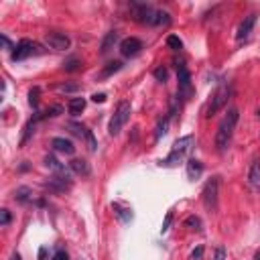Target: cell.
<instances>
[{
  "label": "cell",
  "instance_id": "obj_19",
  "mask_svg": "<svg viewBox=\"0 0 260 260\" xmlns=\"http://www.w3.org/2000/svg\"><path fill=\"white\" fill-rule=\"evenodd\" d=\"M67 106H69V114L77 116V114H81L85 110V98H71Z\"/></svg>",
  "mask_w": 260,
  "mask_h": 260
},
{
  "label": "cell",
  "instance_id": "obj_7",
  "mask_svg": "<svg viewBox=\"0 0 260 260\" xmlns=\"http://www.w3.org/2000/svg\"><path fill=\"white\" fill-rule=\"evenodd\" d=\"M217 197H219V177H211L205 183L203 193H201V199H203V205H205L207 211L217 209Z\"/></svg>",
  "mask_w": 260,
  "mask_h": 260
},
{
  "label": "cell",
  "instance_id": "obj_40",
  "mask_svg": "<svg viewBox=\"0 0 260 260\" xmlns=\"http://www.w3.org/2000/svg\"><path fill=\"white\" fill-rule=\"evenodd\" d=\"M12 260H20V256L18 254H12Z\"/></svg>",
  "mask_w": 260,
  "mask_h": 260
},
{
  "label": "cell",
  "instance_id": "obj_37",
  "mask_svg": "<svg viewBox=\"0 0 260 260\" xmlns=\"http://www.w3.org/2000/svg\"><path fill=\"white\" fill-rule=\"evenodd\" d=\"M2 43H4V49H6V51H10V49L14 51V47L10 45V41H8V37H6V35H2Z\"/></svg>",
  "mask_w": 260,
  "mask_h": 260
},
{
  "label": "cell",
  "instance_id": "obj_24",
  "mask_svg": "<svg viewBox=\"0 0 260 260\" xmlns=\"http://www.w3.org/2000/svg\"><path fill=\"white\" fill-rule=\"evenodd\" d=\"M35 124H37V120H35V118H30V120L26 122V126H24V134H22V138H20V144H24V142L28 140V136L35 132V130H32V128H35Z\"/></svg>",
  "mask_w": 260,
  "mask_h": 260
},
{
  "label": "cell",
  "instance_id": "obj_26",
  "mask_svg": "<svg viewBox=\"0 0 260 260\" xmlns=\"http://www.w3.org/2000/svg\"><path fill=\"white\" fill-rule=\"evenodd\" d=\"M185 225H189L191 230H197V232H199V230H201V219H199L197 215H189V217L185 219Z\"/></svg>",
  "mask_w": 260,
  "mask_h": 260
},
{
  "label": "cell",
  "instance_id": "obj_36",
  "mask_svg": "<svg viewBox=\"0 0 260 260\" xmlns=\"http://www.w3.org/2000/svg\"><path fill=\"white\" fill-rule=\"evenodd\" d=\"M91 100H93L95 104H98V102L102 104V102H106V93H93V95H91Z\"/></svg>",
  "mask_w": 260,
  "mask_h": 260
},
{
  "label": "cell",
  "instance_id": "obj_23",
  "mask_svg": "<svg viewBox=\"0 0 260 260\" xmlns=\"http://www.w3.org/2000/svg\"><path fill=\"white\" fill-rule=\"evenodd\" d=\"M112 209H114V211H116V215H120L124 221H130V219H132V209H124L120 203H114V205H112Z\"/></svg>",
  "mask_w": 260,
  "mask_h": 260
},
{
  "label": "cell",
  "instance_id": "obj_3",
  "mask_svg": "<svg viewBox=\"0 0 260 260\" xmlns=\"http://www.w3.org/2000/svg\"><path fill=\"white\" fill-rule=\"evenodd\" d=\"M193 144H195V138L191 134L175 140V144H173L171 152L167 154V158L160 160V167H177V165H181L189 156V152L193 150Z\"/></svg>",
  "mask_w": 260,
  "mask_h": 260
},
{
  "label": "cell",
  "instance_id": "obj_30",
  "mask_svg": "<svg viewBox=\"0 0 260 260\" xmlns=\"http://www.w3.org/2000/svg\"><path fill=\"white\" fill-rule=\"evenodd\" d=\"M51 260H69V254L65 252V250H57L55 254H53V258Z\"/></svg>",
  "mask_w": 260,
  "mask_h": 260
},
{
  "label": "cell",
  "instance_id": "obj_28",
  "mask_svg": "<svg viewBox=\"0 0 260 260\" xmlns=\"http://www.w3.org/2000/svg\"><path fill=\"white\" fill-rule=\"evenodd\" d=\"M39 93H41V89H39V87H32V89L28 91V104H30L32 108H37V106H39Z\"/></svg>",
  "mask_w": 260,
  "mask_h": 260
},
{
  "label": "cell",
  "instance_id": "obj_31",
  "mask_svg": "<svg viewBox=\"0 0 260 260\" xmlns=\"http://www.w3.org/2000/svg\"><path fill=\"white\" fill-rule=\"evenodd\" d=\"M0 215H2L0 225H8V223H10V211H8V209H2V211H0Z\"/></svg>",
  "mask_w": 260,
  "mask_h": 260
},
{
  "label": "cell",
  "instance_id": "obj_2",
  "mask_svg": "<svg viewBox=\"0 0 260 260\" xmlns=\"http://www.w3.org/2000/svg\"><path fill=\"white\" fill-rule=\"evenodd\" d=\"M238 118H240V110L238 108H230L228 114L221 118V122L217 126V132H215V148L219 152H223L230 146V140L234 136V128L238 124Z\"/></svg>",
  "mask_w": 260,
  "mask_h": 260
},
{
  "label": "cell",
  "instance_id": "obj_18",
  "mask_svg": "<svg viewBox=\"0 0 260 260\" xmlns=\"http://www.w3.org/2000/svg\"><path fill=\"white\" fill-rule=\"evenodd\" d=\"M248 181L252 187H260V160H254L248 171Z\"/></svg>",
  "mask_w": 260,
  "mask_h": 260
},
{
  "label": "cell",
  "instance_id": "obj_39",
  "mask_svg": "<svg viewBox=\"0 0 260 260\" xmlns=\"http://www.w3.org/2000/svg\"><path fill=\"white\" fill-rule=\"evenodd\" d=\"M254 260H260V250H258V252L254 254Z\"/></svg>",
  "mask_w": 260,
  "mask_h": 260
},
{
  "label": "cell",
  "instance_id": "obj_13",
  "mask_svg": "<svg viewBox=\"0 0 260 260\" xmlns=\"http://www.w3.org/2000/svg\"><path fill=\"white\" fill-rule=\"evenodd\" d=\"M45 167L49 169V171H53L55 173V177H65V179H69V171L65 169V165L63 162H59L53 154H47L45 156Z\"/></svg>",
  "mask_w": 260,
  "mask_h": 260
},
{
  "label": "cell",
  "instance_id": "obj_27",
  "mask_svg": "<svg viewBox=\"0 0 260 260\" xmlns=\"http://www.w3.org/2000/svg\"><path fill=\"white\" fill-rule=\"evenodd\" d=\"M154 77H156V81H160V83H165L167 81V77H169V71H167V67H156L154 69Z\"/></svg>",
  "mask_w": 260,
  "mask_h": 260
},
{
  "label": "cell",
  "instance_id": "obj_20",
  "mask_svg": "<svg viewBox=\"0 0 260 260\" xmlns=\"http://www.w3.org/2000/svg\"><path fill=\"white\" fill-rule=\"evenodd\" d=\"M122 69V61H110L104 69H102V73H100V77H110V75H114L116 71H120Z\"/></svg>",
  "mask_w": 260,
  "mask_h": 260
},
{
  "label": "cell",
  "instance_id": "obj_33",
  "mask_svg": "<svg viewBox=\"0 0 260 260\" xmlns=\"http://www.w3.org/2000/svg\"><path fill=\"white\" fill-rule=\"evenodd\" d=\"M213 260H225V250H223V248H215Z\"/></svg>",
  "mask_w": 260,
  "mask_h": 260
},
{
  "label": "cell",
  "instance_id": "obj_22",
  "mask_svg": "<svg viewBox=\"0 0 260 260\" xmlns=\"http://www.w3.org/2000/svg\"><path fill=\"white\" fill-rule=\"evenodd\" d=\"M28 199H30V189H28V187H18V189L14 191V201L26 203Z\"/></svg>",
  "mask_w": 260,
  "mask_h": 260
},
{
  "label": "cell",
  "instance_id": "obj_5",
  "mask_svg": "<svg viewBox=\"0 0 260 260\" xmlns=\"http://www.w3.org/2000/svg\"><path fill=\"white\" fill-rule=\"evenodd\" d=\"M130 110H132V106H130V102H126V100L116 106V110H114V114H112V118H110V124H108V132H110L112 136H118L120 130L126 126V122H128V118H130Z\"/></svg>",
  "mask_w": 260,
  "mask_h": 260
},
{
  "label": "cell",
  "instance_id": "obj_14",
  "mask_svg": "<svg viewBox=\"0 0 260 260\" xmlns=\"http://www.w3.org/2000/svg\"><path fill=\"white\" fill-rule=\"evenodd\" d=\"M69 169H71L75 175H79V177H89V173H91L89 162L83 160V158H73V160L69 162Z\"/></svg>",
  "mask_w": 260,
  "mask_h": 260
},
{
  "label": "cell",
  "instance_id": "obj_35",
  "mask_svg": "<svg viewBox=\"0 0 260 260\" xmlns=\"http://www.w3.org/2000/svg\"><path fill=\"white\" fill-rule=\"evenodd\" d=\"M201 256H203V248H201V246H199L197 250H193V252H191V260H199Z\"/></svg>",
  "mask_w": 260,
  "mask_h": 260
},
{
  "label": "cell",
  "instance_id": "obj_12",
  "mask_svg": "<svg viewBox=\"0 0 260 260\" xmlns=\"http://www.w3.org/2000/svg\"><path fill=\"white\" fill-rule=\"evenodd\" d=\"M254 24H256V14H248V16H246V18L240 22V26H238V32H236V39H238V43H242V41H246V39L250 37V32H252Z\"/></svg>",
  "mask_w": 260,
  "mask_h": 260
},
{
  "label": "cell",
  "instance_id": "obj_4",
  "mask_svg": "<svg viewBox=\"0 0 260 260\" xmlns=\"http://www.w3.org/2000/svg\"><path fill=\"white\" fill-rule=\"evenodd\" d=\"M230 95H232V85H230V83H221V85L211 93V98H209V102H207V106H205V116H207V118L215 116V114L228 104Z\"/></svg>",
  "mask_w": 260,
  "mask_h": 260
},
{
  "label": "cell",
  "instance_id": "obj_32",
  "mask_svg": "<svg viewBox=\"0 0 260 260\" xmlns=\"http://www.w3.org/2000/svg\"><path fill=\"white\" fill-rule=\"evenodd\" d=\"M171 221H173V213L169 211V213H167V217H165V221H162V228H160V232H162V234H165V232L169 230V225H171Z\"/></svg>",
  "mask_w": 260,
  "mask_h": 260
},
{
  "label": "cell",
  "instance_id": "obj_8",
  "mask_svg": "<svg viewBox=\"0 0 260 260\" xmlns=\"http://www.w3.org/2000/svg\"><path fill=\"white\" fill-rule=\"evenodd\" d=\"M45 43L55 49V51H67L69 45H71V39L65 35V32H59V30H49L45 32Z\"/></svg>",
  "mask_w": 260,
  "mask_h": 260
},
{
  "label": "cell",
  "instance_id": "obj_38",
  "mask_svg": "<svg viewBox=\"0 0 260 260\" xmlns=\"http://www.w3.org/2000/svg\"><path fill=\"white\" fill-rule=\"evenodd\" d=\"M45 252H47L45 248H41V250H39V260H45Z\"/></svg>",
  "mask_w": 260,
  "mask_h": 260
},
{
  "label": "cell",
  "instance_id": "obj_11",
  "mask_svg": "<svg viewBox=\"0 0 260 260\" xmlns=\"http://www.w3.org/2000/svg\"><path fill=\"white\" fill-rule=\"evenodd\" d=\"M140 49H142V41L136 39V37H128L120 43V53L124 57H134V55L140 53Z\"/></svg>",
  "mask_w": 260,
  "mask_h": 260
},
{
  "label": "cell",
  "instance_id": "obj_17",
  "mask_svg": "<svg viewBox=\"0 0 260 260\" xmlns=\"http://www.w3.org/2000/svg\"><path fill=\"white\" fill-rule=\"evenodd\" d=\"M203 173V162L197 158H189L187 160V177L189 179H197Z\"/></svg>",
  "mask_w": 260,
  "mask_h": 260
},
{
  "label": "cell",
  "instance_id": "obj_21",
  "mask_svg": "<svg viewBox=\"0 0 260 260\" xmlns=\"http://www.w3.org/2000/svg\"><path fill=\"white\" fill-rule=\"evenodd\" d=\"M167 128H169V116H165V118H160V120L156 122V128H154V138H156V140H160V138L167 134Z\"/></svg>",
  "mask_w": 260,
  "mask_h": 260
},
{
  "label": "cell",
  "instance_id": "obj_15",
  "mask_svg": "<svg viewBox=\"0 0 260 260\" xmlns=\"http://www.w3.org/2000/svg\"><path fill=\"white\" fill-rule=\"evenodd\" d=\"M51 146H53L55 150H59V152H65V154H73V152H75L73 142L67 140V138H61V136L53 138V140H51Z\"/></svg>",
  "mask_w": 260,
  "mask_h": 260
},
{
  "label": "cell",
  "instance_id": "obj_10",
  "mask_svg": "<svg viewBox=\"0 0 260 260\" xmlns=\"http://www.w3.org/2000/svg\"><path fill=\"white\" fill-rule=\"evenodd\" d=\"M67 128H69L75 136L83 138V140L87 142V148H89L91 152L98 148V142H95V138H93V134H91V130H89V128H85L83 124H77V122H69V124H67Z\"/></svg>",
  "mask_w": 260,
  "mask_h": 260
},
{
  "label": "cell",
  "instance_id": "obj_25",
  "mask_svg": "<svg viewBox=\"0 0 260 260\" xmlns=\"http://www.w3.org/2000/svg\"><path fill=\"white\" fill-rule=\"evenodd\" d=\"M167 45H169L173 51H179V49L183 47V43H181V39H179L177 35H169V37H167Z\"/></svg>",
  "mask_w": 260,
  "mask_h": 260
},
{
  "label": "cell",
  "instance_id": "obj_9",
  "mask_svg": "<svg viewBox=\"0 0 260 260\" xmlns=\"http://www.w3.org/2000/svg\"><path fill=\"white\" fill-rule=\"evenodd\" d=\"M177 81H179V98L187 100V98L191 95L193 87H191V75H189V69H187L183 63L177 65Z\"/></svg>",
  "mask_w": 260,
  "mask_h": 260
},
{
  "label": "cell",
  "instance_id": "obj_1",
  "mask_svg": "<svg viewBox=\"0 0 260 260\" xmlns=\"http://www.w3.org/2000/svg\"><path fill=\"white\" fill-rule=\"evenodd\" d=\"M132 8V18L142 22V24H150V26H158V24H169L171 22V16L162 10H156L152 8L150 4H144V2H132L130 4Z\"/></svg>",
  "mask_w": 260,
  "mask_h": 260
},
{
  "label": "cell",
  "instance_id": "obj_29",
  "mask_svg": "<svg viewBox=\"0 0 260 260\" xmlns=\"http://www.w3.org/2000/svg\"><path fill=\"white\" fill-rule=\"evenodd\" d=\"M63 67H65V71H75V69L79 67V61H77V59H69Z\"/></svg>",
  "mask_w": 260,
  "mask_h": 260
},
{
  "label": "cell",
  "instance_id": "obj_16",
  "mask_svg": "<svg viewBox=\"0 0 260 260\" xmlns=\"http://www.w3.org/2000/svg\"><path fill=\"white\" fill-rule=\"evenodd\" d=\"M118 43V32L116 30H110V32H106V37L102 39V45H100V51H102V55H106V53H110L112 49H114V45Z\"/></svg>",
  "mask_w": 260,
  "mask_h": 260
},
{
  "label": "cell",
  "instance_id": "obj_34",
  "mask_svg": "<svg viewBox=\"0 0 260 260\" xmlns=\"http://www.w3.org/2000/svg\"><path fill=\"white\" fill-rule=\"evenodd\" d=\"M59 89H61V91H75L77 85H75V83H63V85H59Z\"/></svg>",
  "mask_w": 260,
  "mask_h": 260
},
{
  "label": "cell",
  "instance_id": "obj_6",
  "mask_svg": "<svg viewBox=\"0 0 260 260\" xmlns=\"http://www.w3.org/2000/svg\"><path fill=\"white\" fill-rule=\"evenodd\" d=\"M43 53H45V49L39 43L28 41V39H22V41L16 43V47H14V51H12L10 57H12V61H22V59H28L32 55H43Z\"/></svg>",
  "mask_w": 260,
  "mask_h": 260
}]
</instances>
